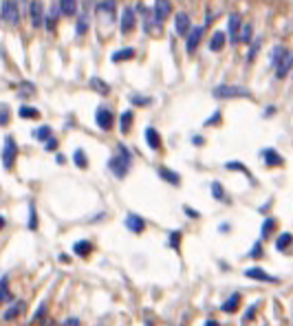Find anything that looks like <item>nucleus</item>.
<instances>
[{"label":"nucleus","instance_id":"obj_1","mask_svg":"<svg viewBox=\"0 0 293 326\" xmlns=\"http://www.w3.org/2000/svg\"><path fill=\"white\" fill-rule=\"evenodd\" d=\"M130 165H132V152H130L124 144H119L117 146V154H113L111 161H108V168H111L119 179H124L126 174H128Z\"/></svg>","mask_w":293,"mask_h":326},{"label":"nucleus","instance_id":"obj_2","mask_svg":"<svg viewBox=\"0 0 293 326\" xmlns=\"http://www.w3.org/2000/svg\"><path fill=\"white\" fill-rule=\"evenodd\" d=\"M212 95L216 99H234V97H251V93L245 86H238V84H221L212 91Z\"/></svg>","mask_w":293,"mask_h":326},{"label":"nucleus","instance_id":"obj_3","mask_svg":"<svg viewBox=\"0 0 293 326\" xmlns=\"http://www.w3.org/2000/svg\"><path fill=\"white\" fill-rule=\"evenodd\" d=\"M0 18L5 20L7 24L16 27L20 22V9H18V2L16 0H2L0 5Z\"/></svg>","mask_w":293,"mask_h":326},{"label":"nucleus","instance_id":"obj_4","mask_svg":"<svg viewBox=\"0 0 293 326\" xmlns=\"http://www.w3.org/2000/svg\"><path fill=\"white\" fill-rule=\"evenodd\" d=\"M16 159H18V144H16L14 137H7L5 139V150H2V165L7 170L14 168Z\"/></svg>","mask_w":293,"mask_h":326},{"label":"nucleus","instance_id":"obj_5","mask_svg":"<svg viewBox=\"0 0 293 326\" xmlns=\"http://www.w3.org/2000/svg\"><path fill=\"white\" fill-rule=\"evenodd\" d=\"M29 16H31V22H33L35 29H40L44 24V18H47V14H44V5L42 0H31L29 5Z\"/></svg>","mask_w":293,"mask_h":326},{"label":"nucleus","instance_id":"obj_6","mask_svg":"<svg viewBox=\"0 0 293 326\" xmlns=\"http://www.w3.org/2000/svg\"><path fill=\"white\" fill-rule=\"evenodd\" d=\"M95 121H97V126H99L101 130H111L113 121H115L113 111H111V108H106V106H99V108L95 111Z\"/></svg>","mask_w":293,"mask_h":326},{"label":"nucleus","instance_id":"obj_7","mask_svg":"<svg viewBox=\"0 0 293 326\" xmlns=\"http://www.w3.org/2000/svg\"><path fill=\"white\" fill-rule=\"evenodd\" d=\"M227 38H229L231 44L238 42V35H241V16L238 14H229V18H227Z\"/></svg>","mask_w":293,"mask_h":326},{"label":"nucleus","instance_id":"obj_8","mask_svg":"<svg viewBox=\"0 0 293 326\" xmlns=\"http://www.w3.org/2000/svg\"><path fill=\"white\" fill-rule=\"evenodd\" d=\"M203 33H205V27H203V24H201V27H192V31L188 33V38H185V49H188L190 55H192V53L198 49Z\"/></svg>","mask_w":293,"mask_h":326},{"label":"nucleus","instance_id":"obj_9","mask_svg":"<svg viewBox=\"0 0 293 326\" xmlns=\"http://www.w3.org/2000/svg\"><path fill=\"white\" fill-rule=\"evenodd\" d=\"M174 29H177L179 35H185V38H188V33L192 31V22H190V16L185 14V11H179V14L174 16Z\"/></svg>","mask_w":293,"mask_h":326},{"label":"nucleus","instance_id":"obj_10","mask_svg":"<svg viewBox=\"0 0 293 326\" xmlns=\"http://www.w3.org/2000/svg\"><path fill=\"white\" fill-rule=\"evenodd\" d=\"M137 24V14L132 7H126L124 14H121V33H130V31L135 29Z\"/></svg>","mask_w":293,"mask_h":326},{"label":"nucleus","instance_id":"obj_11","mask_svg":"<svg viewBox=\"0 0 293 326\" xmlns=\"http://www.w3.org/2000/svg\"><path fill=\"white\" fill-rule=\"evenodd\" d=\"M152 14H154V18H157L159 22H163V20L172 14V2H170V0H154Z\"/></svg>","mask_w":293,"mask_h":326},{"label":"nucleus","instance_id":"obj_12","mask_svg":"<svg viewBox=\"0 0 293 326\" xmlns=\"http://www.w3.org/2000/svg\"><path fill=\"white\" fill-rule=\"evenodd\" d=\"M24 309H27V302H22V300H14V302L5 309V313H2V320H5V322L16 320L18 315H22Z\"/></svg>","mask_w":293,"mask_h":326},{"label":"nucleus","instance_id":"obj_13","mask_svg":"<svg viewBox=\"0 0 293 326\" xmlns=\"http://www.w3.org/2000/svg\"><path fill=\"white\" fill-rule=\"evenodd\" d=\"M124 225L128 227L132 234H141V231L146 229V221L141 218L139 214H128V216H126V221H124Z\"/></svg>","mask_w":293,"mask_h":326},{"label":"nucleus","instance_id":"obj_14","mask_svg":"<svg viewBox=\"0 0 293 326\" xmlns=\"http://www.w3.org/2000/svg\"><path fill=\"white\" fill-rule=\"evenodd\" d=\"M245 276H247V278L260 280V282H278V278H276V276L264 274L260 267H249V269H245Z\"/></svg>","mask_w":293,"mask_h":326},{"label":"nucleus","instance_id":"obj_15","mask_svg":"<svg viewBox=\"0 0 293 326\" xmlns=\"http://www.w3.org/2000/svg\"><path fill=\"white\" fill-rule=\"evenodd\" d=\"M291 68H293V53L289 51L287 55L282 58V62L276 66V77H278V80H284V77L289 75V71H291Z\"/></svg>","mask_w":293,"mask_h":326},{"label":"nucleus","instance_id":"obj_16","mask_svg":"<svg viewBox=\"0 0 293 326\" xmlns=\"http://www.w3.org/2000/svg\"><path fill=\"white\" fill-rule=\"evenodd\" d=\"M260 154H262V161L267 163V165H271V168H278V165H282V163H284V159L271 148H264Z\"/></svg>","mask_w":293,"mask_h":326},{"label":"nucleus","instance_id":"obj_17","mask_svg":"<svg viewBox=\"0 0 293 326\" xmlns=\"http://www.w3.org/2000/svg\"><path fill=\"white\" fill-rule=\"evenodd\" d=\"M144 137H146V144L150 146V150H159V148H161V134L157 132V128L148 126V128H146V132H144Z\"/></svg>","mask_w":293,"mask_h":326},{"label":"nucleus","instance_id":"obj_18","mask_svg":"<svg viewBox=\"0 0 293 326\" xmlns=\"http://www.w3.org/2000/svg\"><path fill=\"white\" fill-rule=\"evenodd\" d=\"M225 42H227V33L225 31H214V35H212V40H210V51H223V47H225Z\"/></svg>","mask_w":293,"mask_h":326},{"label":"nucleus","instance_id":"obj_19","mask_svg":"<svg viewBox=\"0 0 293 326\" xmlns=\"http://www.w3.org/2000/svg\"><path fill=\"white\" fill-rule=\"evenodd\" d=\"M238 307H241V293H231L225 302L221 304V311L223 313H236Z\"/></svg>","mask_w":293,"mask_h":326},{"label":"nucleus","instance_id":"obj_20","mask_svg":"<svg viewBox=\"0 0 293 326\" xmlns=\"http://www.w3.org/2000/svg\"><path fill=\"white\" fill-rule=\"evenodd\" d=\"M91 251H93V243H91V240H77V243L73 244V254L80 256V258H86Z\"/></svg>","mask_w":293,"mask_h":326},{"label":"nucleus","instance_id":"obj_21","mask_svg":"<svg viewBox=\"0 0 293 326\" xmlns=\"http://www.w3.org/2000/svg\"><path fill=\"white\" fill-rule=\"evenodd\" d=\"M11 302H14V297L9 293V278L2 276L0 278V304H11Z\"/></svg>","mask_w":293,"mask_h":326},{"label":"nucleus","instance_id":"obj_22","mask_svg":"<svg viewBox=\"0 0 293 326\" xmlns=\"http://www.w3.org/2000/svg\"><path fill=\"white\" fill-rule=\"evenodd\" d=\"M135 58V49L132 47H126V49H119V51H115L111 55L113 62H126V60H132Z\"/></svg>","mask_w":293,"mask_h":326},{"label":"nucleus","instance_id":"obj_23","mask_svg":"<svg viewBox=\"0 0 293 326\" xmlns=\"http://www.w3.org/2000/svg\"><path fill=\"white\" fill-rule=\"evenodd\" d=\"M287 53H289V49H284L282 44H278V47H274V51H271V58H269V64L276 68L280 62H282V58H284V55H287Z\"/></svg>","mask_w":293,"mask_h":326},{"label":"nucleus","instance_id":"obj_24","mask_svg":"<svg viewBox=\"0 0 293 326\" xmlns=\"http://www.w3.org/2000/svg\"><path fill=\"white\" fill-rule=\"evenodd\" d=\"M159 177L163 179V181H168L170 185H179L181 183V177L174 170H168V168H159Z\"/></svg>","mask_w":293,"mask_h":326},{"label":"nucleus","instance_id":"obj_25","mask_svg":"<svg viewBox=\"0 0 293 326\" xmlns=\"http://www.w3.org/2000/svg\"><path fill=\"white\" fill-rule=\"evenodd\" d=\"M62 16H75L77 14V0H60L58 2Z\"/></svg>","mask_w":293,"mask_h":326},{"label":"nucleus","instance_id":"obj_26","mask_svg":"<svg viewBox=\"0 0 293 326\" xmlns=\"http://www.w3.org/2000/svg\"><path fill=\"white\" fill-rule=\"evenodd\" d=\"M18 115L22 117V119H38L40 111H38V108H33V106L24 104V106H20V108H18Z\"/></svg>","mask_w":293,"mask_h":326},{"label":"nucleus","instance_id":"obj_27","mask_svg":"<svg viewBox=\"0 0 293 326\" xmlns=\"http://www.w3.org/2000/svg\"><path fill=\"white\" fill-rule=\"evenodd\" d=\"M291 243H293V236L289 234V231H284V234H280L278 240H276V249H278V251H287L289 247H291Z\"/></svg>","mask_w":293,"mask_h":326},{"label":"nucleus","instance_id":"obj_28","mask_svg":"<svg viewBox=\"0 0 293 326\" xmlns=\"http://www.w3.org/2000/svg\"><path fill=\"white\" fill-rule=\"evenodd\" d=\"M132 119H135V115L130 111H126V113H121V117H119V130H121V134H126L130 130V126H132Z\"/></svg>","mask_w":293,"mask_h":326},{"label":"nucleus","instance_id":"obj_29","mask_svg":"<svg viewBox=\"0 0 293 326\" xmlns=\"http://www.w3.org/2000/svg\"><path fill=\"white\" fill-rule=\"evenodd\" d=\"M88 84H91V86L95 88L99 95H108V93H111V86H108L104 80H99V77H91V82H88Z\"/></svg>","mask_w":293,"mask_h":326},{"label":"nucleus","instance_id":"obj_30","mask_svg":"<svg viewBox=\"0 0 293 326\" xmlns=\"http://www.w3.org/2000/svg\"><path fill=\"white\" fill-rule=\"evenodd\" d=\"M73 161H75V165H77V168H82V170H86V168H88L86 152H84L82 148H77L75 152H73Z\"/></svg>","mask_w":293,"mask_h":326},{"label":"nucleus","instance_id":"obj_31","mask_svg":"<svg viewBox=\"0 0 293 326\" xmlns=\"http://www.w3.org/2000/svg\"><path fill=\"white\" fill-rule=\"evenodd\" d=\"M251 38H254V27H251V24H243V27H241V35H238V42L249 44Z\"/></svg>","mask_w":293,"mask_h":326},{"label":"nucleus","instance_id":"obj_32","mask_svg":"<svg viewBox=\"0 0 293 326\" xmlns=\"http://www.w3.org/2000/svg\"><path fill=\"white\" fill-rule=\"evenodd\" d=\"M33 137L38 141H49L53 137V132H51V128H49V126H40V128L33 130Z\"/></svg>","mask_w":293,"mask_h":326},{"label":"nucleus","instance_id":"obj_33","mask_svg":"<svg viewBox=\"0 0 293 326\" xmlns=\"http://www.w3.org/2000/svg\"><path fill=\"white\" fill-rule=\"evenodd\" d=\"M262 47V38H256V42L249 47V53H247V64H251L256 58H258V51Z\"/></svg>","mask_w":293,"mask_h":326},{"label":"nucleus","instance_id":"obj_34","mask_svg":"<svg viewBox=\"0 0 293 326\" xmlns=\"http://www.w3.org/2000/svg\"><path fill=\"white\" fill-rule=\"evenodd\" d=\"M97 11H106V14H115V0H101V2H97L95 5Z\"/></svg>","mask_w":293,"mask_h":326},{"label":"nucleus","instance_id":"obj_35","mask_svg":"<svg viewBox=\"0 0 293 326\" xmlns=\"http://www.w3.org/2000/svg\"><path fill=\"white\" fill-rule=\"evenodd\" d=\"M212 196L216 198V201H227V196H225V190H223V185L221 183H212Z\"/></svg>","mask_w":293,"mask_h":326},{"label":"nucleus","instance_id":"obj_36","mask_svg":"<svg viewBox=\"0 0 293 326\" xmlns=\"http://www.w3.org/2000/svg\"><path fill=\"white\" fill-rule=\"evenodd\" d=\"M274 229H276V221H274V218H267V221L262 223V231H260V236H262V238H269Z\"/></svg>","mask_w":293,"mask_h":326},{"label":"nucleus","instance_id":"obj_37","mask_svg":"<svg viewBox=\"0 0 293 326\" xmlns=\"http://www.w3.org/2000/svg\"><path fill=\"white\" fill-rule=\"evenodd\" d=\"M44 317H47V302H42L38 307V311H35V315H33V320H31V322H33V324H42Z\"/></svg>","mask_w":293,"mask_h":326},{"label":"nucleus","instance_id":"obj_38","mask_svg":"<svg viewBox=\"0 0 293 326\" xmlns=\"http://www.w3.org/2000/svg\"><path fill=\"white\" fill-rule=\"evenodd\" d=\"M86 29H88V14H82V16H80V22H77V27H75V31H77V35H84V33H86Z\"/></svg>","mask_w":293,"mask_h":326},{"label":"nucleus","instance_id":"obj_39","mask_svg":"<svg viewBox=\"0 0 293 326\" xmlns=\"http://www.w3.org/2000/svg\"><path fill=\"white\" fill-rule=\"evenodd\" d=\"M58 9H60V7H55V9H53L51 14H49L47 18H44V27H47L49 31L55 29V18H58Z\"/></svg>","mask_w":293,"mask_h":326},{"label":"nucleus","instance_id":"obj_40","mask_svg":"<svg viewBox=\"0 0 293 326\" xmlns=\"http://www.w3.org/2000/svg\"><path fill=\"white\" fill-rule=\"evenodd\" d=\"M249 258H254V260L262 258V240H256L254 243V247H251V251H249Z\"/></svg>","mask_w":293,"mask_h":326},{"label":"nucleus","instance_id":"obj_41","mask_svg":"<svg viewBox=\"0 0 293 326\" xmlns=\"http://www.w3.org/2000/svg\"><path fill=\"white\" fill-rule=\"evenodd\" d=\"M9 124V108L5 104H0V126H7Z\"/></svg>","mask_w":293,"mask_h":326},{"label":"nucleus","instance_id":"obj_42","mask_svg":"<svg viewBox=\"0 0 293 326\" xmlns=\"http://www.w3.org/2000/svg\"><path fill=\"white\" fill-rule=\"evenodd\" d=\"M179 240H181V234H179V231H172L170 238H168V244L172 247V249H179Z\"/></svg>","mask_w":293,"mask_h":326},{"label":"nucleus","instance_id":"obj_43","mask_svg":"<svg viewBox=\"0 0 293 326\" xmlns=\"http://www.w3.org/2000/svg\"><path fill=\"white\" fill-rule=\"evenodd\" d=\"M130 101L137 104V106H148L152 99H150V97H141V95H132V99H130Z\"/></svg>","mask_w":293,"mask_h":326},{"label":"nucleus","instance_id":"obj_44","mask_svg":"<svg viewBox=\"0 0 293 326\" xmlns=\"http://www.w3.org/2000/svg\"><path fill=\"white\" fill-rule=\"evenodd\" d=\"M227 170H241V172H245L247 174V168H245V165H243V163H238V161H229V163H227Z\"/></svg>","mask_w":293,"mask_h":326},{"label":"nucleus","instance_id":"obj_45","mask_svg":"<svg viewBox=\"0 0 293 326\" xmlns=\"http://www.w3.org/2000/svg\"><path fill=\"white\" fill-rule=\"evenodd\" d=\"M29 214H31L29 227H31V229H35V225H38V223H35V207H33V203H29Z\"/></svg>","mask_w":293,"mask_h":326},{"label":"nucleus","instance_id":"obj_46","mask_svg":"<svg viewBox=\"0 0 293 326\" xmlns=\"http://www.w3.org/2000/svg\"><path fill=\"white\" fill-rule=\"evenodd\" d=\"M254 315H256V304H251V307L245 311V315H243V320H245V322H249Z\"/></svg>","mask_w":293,"mask_h":326},{"label":"nucleus","instance_id":"obj_47","mask_svg":"<svg viewBox=\"0 0 293 326\" xmlns=\"http://www.w3.org/2000/svg\"><path fill=\"white\" fill-rule=\"evenodd\" d=\"M44 148H47V150H55V148H58V139H55V137H51L49 141H44Z\"/></svg>","mask_w":293,"mask_h":326},{"label":"nucleus","instance_id":"obj_48","mask_svg":"<svg viewBox=\"0 0 293 326\" xmlns=\"http://www.w3.org/2000/svg\"><path fill=\"white\" fill-rule=\"evenodd\" d=\"M216 121H221V113H218V111H216V113H214V115H212V117H210V119H207V121H205V126H212V124H216Z\"/></svg>","mask_w":293,"mask_h":326},{"label":"nucleus","instance_id":"obj_49","mask_svg":"<svg viewBox=\"0 0 293 326\" xmlns=\"http://www.w3.org/2000/svg\"><path fill=\"white\" fill-rule=\"evenodd\" d=\"M64 326H80V320H77V317H68V320L64 322Z\"/></svg>","mask_w":293,"mask_h":326},{"label":"nucleus","instance_id":"obj_50","mask_svg":"<svg viewBox=\"0 0 293 326\" xmlns=\"http://www.w3.org/2000/svg\"><path fill=\"white\" fill-rule=\"evenodd\" d=\"M183 210L188 212V214H190V216H192V218H198V216H201V214H198V212H196V210H192V207H188V205L183 207Z\"/></svg>","mask_w":293,"mask_h":326},{"label":"nucleus","instance_id":"obj_51","mask_svg":"<svg viewBox=\"0 0 293 326\" xmlns=\"http://www.w3.org/2000/svg\"><path fill=\"white\" fill-rule=\"evenodd\" d=\"M205 326H221V324H218L216 320H207V322H205Z\"/></svg>","mask_w":293,"mask_h":326},{"label":"nucleus","instance_id":"obj_52","mask_svg":"<svg viewBox=\"0 0 293 326\" xmlns=\"http://www.w3.org/2000/svg\"><path fill=\"white\" fill-rule=\"evenodd\" d=\"M192 141H194V146H201L203 144V137H194Z\"/></svg>","mask_w":293,"mask_h":326},{"label":"nucleus","instance_id":"obj_53","mask_svg":"<svg viewBox=\"0 0 293 326\" xmlns=\"http://www.w3.org/2000/svg\"><path fill=\"white\" fill-rule=\"evenodd\" d=\"M274 113H276V108H274V106H269V108L264 111V115H274Z\"/></svg>","mask_w":293,"mask_h":326},{"label":"nucleus","instance_id":"obj_54","mask_svg":"<svg viewBox=\"0 0 293 326\" xmlns=\"http://www.w3.org/2000/svg\"><path fill=\"white\" fill-rule=\"evenodd\" d=\"M7 225V221H5V216H0V229H2V227Z\"/></svg>","mask_w":293,"mask_h":326},{"label":"nucleus","instance_id":"obj_55","mask_svg":"<svg viewBox=\"0 0 293 326\" xmlns=\"http://www.w3.org/2000/svg\"><path fill=\"white\" fill-rule=\"evenodd\" d=\"M146 326H154V324H152V322H148V320H146Z\"/></svg>","mask_w":293,"mask_h":326}]
</instances>
